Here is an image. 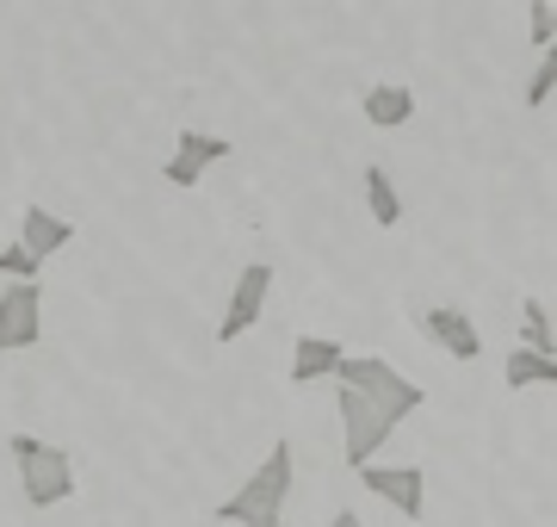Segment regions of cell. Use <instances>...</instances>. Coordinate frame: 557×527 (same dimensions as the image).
<instances>
[{"label": "cell", "instance_id": "obj_4", "mask_svg": "<svg viewBox=\"0 0 557 527\" xmlns=\"http://www.w3.org/2000/svg\"><path fill=\"white\" fill-rule=\"evenodd\" d=\"M267 292H273V261H248L236 273V292H230V310H223V323H218V342H242L260 323Z\"/></svg>", "mask_w": 557, "mask_h": 527}, {"label": "cell", "instance_id": "obj_14", "mask_svg": "<svg viewBox=\"0 0 557 527\" xmlns=\"http://www.w3.org/2000/svg\"><path fill=\"white\" fill-rule=\"evenodd\" d=\"M520 347L557 360V335H552V317H545V298H527V305H520Z\"/></svg>", "mask_w": 557, "mask_h": 527}, {"label": "cell", "instance_id": "obj_17", "mask_svg": "<svg viewBox=\"0 0 557 527\" xmlns=\"http://www.w3.org/2000/svg\"><path fill=\"white\" fill-rule=\"evenodd\" d=\"M38 255H32V248H0V273H7V285H38Z\"/></svg>", "mask_w": 557, "mask_h": 527}, {"label": "cell", "instance_id": "obj_7", "mask_svg": "<svg viewBox=\"0 0 557 527\" xmlns=\"http://www.w3.org/2000/svg\"><path fill=\"white\" fill-rule=\"evenodd\" d=\"M359 485L372 490V497H384V503L397 508V515H409V522H421V508H428V478H421V466H359Z\"/></svg>", "mask_w": 557, "mask_h": 527}, {"label": "cell", "instance_id": "obj_2", "mask_svg": "<svg viewBox=\"0 0 557 527\" xmlns=\"http://www.w3.org/2000/svg\"><path fill=\"white\" fill-rule=\"evenodd\" d=\"M7 453H13V471H20V490L32 508H57L75 497V459L62 446L38 441V434H13Z\"/></svg>", "mask_w": 557, "mask_h": 527}, {"label": "cell", "instance_id": "obj_5", "mask_svg": "<svg viewBox=\"0 0 557 527\" xmlns=\"http://www.w3.org/2000/svg\"><path fill=\"white\" fill-rule=\"evenodd\" d=\"M44 335V292L38 285H7L0 292V354L38 347Z\"/></svg>", "mask_w": 557, "mask_h": 527}, {"label": "cell", "instance_id": "obj_10", "mask_svg": "<svg viewBox=\"0 0 557 527\" xmlns=\"http://www.w3.org/2000/svg\"><path fill=\"white\" fill-rule=\"evenodd\" d=\"M69 243H75V223L57 218V211H44V205H25V218H20V248H32L38 261H50V255H62Z\"/></svg>", "mask_w": 557, "mask_h": 527}, {"label": "cell", "instance_id": "obj_3", "mask_svg": "<svg viewBox=\"0 0 557 527\" xmlns=\"http://www.w3.org/2000/svg\"><path fill=\"white\" fill-rule=\"evenodd\" d=\"M335 409H341V459L354 471L372 466V453L397 434V416H391L379 397H366V391H354V385H335Z\"/></svg>", "mask_w": 557, "mask_h": 527}, {"label": "cell", "instance_id": "obj_16", "mask_svg": "<svg viewBox=\"0 0 557 527\" xmlns=\"http://www.w3.org/2000/svg\"><path fill=\"white\" fill-rule=\"evenodd\" d=\"M527 38H533L539 57L557 44V7H552V0H533V7H527Z\"/></svg>", "mask_w": 557, "mask_h": 527}, {"label": "cell", "instance_id": "obj_18", "mask_svg": "<svg viewBox=\"0 0 557 527\" xmlns=\"http://www.w3.org/2000/svg\"><path fill=\"white\" fill-rule=\"evenodd\" d=\"M329 527H366V522H359L354 508H341V515H335V522H329Z\"/></svg>", "mask_w": 557, "mask_h": 527}, {"label": "cell", "instance_id": "obj_6", "mask_svg": "<svg viewBox=\"0 0 557 527\" xmlns=\"http://www.w3.org/2000/svg\"><path fill=\"white\" fill-rule=\"evenodd\" d=\"M230 149H236L230 137H211V131H180L174 156H168V168H161V174H168V186H199L205 174L230 156Z\"/></svg>", "mask_w": 557, "mask_h": 527}, {"label": "cell", "instance_id": "obj_1", "mask_svg": "<svg viewBox=\"0 0 557 527\" xmlns=\"http://www.w3.org/2000/svg\"><path fill=\"white\" fill-rule=\"evenodd\" d=\"M292 478H298V466H292V441H278L273 453L242 478L236 497H223L218 503V522H230V527H285Z\"/></svg>", "mask_w": 557, "mask_h": 527}, {"label": "cell", "instance_id": "obj_12", "mask_svg": "<svg viewBox=\"0 0 557 527\" xmlns=\"http://www.w3.org/2000/svg\"><path fill=\"white\" fill-rule=\"evenodd\" d=\"M359 193H366V211H372L379 230H397L403 223V193H397V181H391V168L366 162L359 168Z\"/></svg>", "mask_w": 557, "mask_h": 527}, {"label": "cell", "instance_id": "obj_15", "mask_svg": "<svg viewBox=\"0 0 557 527\" xmlns=\"http://www.w3.org/2000/svg\"><path fill=\"white\" fill-rule=\"evenodd\" d=\"M552 94H557V44L545 50V57H539L533 75H527V112H539V106L552 100Z\"/></svg>", "mask_w": 557, "mask_h": 527}, {"label": "cell", "instance_id": "obj_13", "mask_svg": "<svg viewBox=\"0 0 557 527\" xmlns=\"http://www.w3.org/2000/svg\"><path fill=\"white\" fill-rule=\"evenodd\" d=\"M502 385L508 391L557 385V360L552 354H533V347H508V360H502Z\"/></svg>", "mask_w": 557, "mask_h": 527}, {"label": "cell", "instance_id": "obj_8", "mask_svg": "<svg viewBox=\"0 0 557 527\" xmlns=\"http://www.w3.org/2000/svg\"><path fill=\"white\" fill-rule=\"evenodd\" d=\"M416 323H421V335H428L434 347H446L453 360H478V354H483V335H478V323H471L465 310H453V305H434V310H421Z\"/></svg>", "mask_w": 557, "mask_h": 527}, {"label": "cell", "instance_id": "obj_9", "mask_svg": "<svg viewBox=\"0 0 557 527\" xmlns=\"http://www.w3.org/2000/svg\"><path fill=\"white\" fill-rule=\"evenodd\" d=\"M347 347L335 335H298L292 342V385H317V379H335Z\"/></svg>", "mask_w": 557, "mask_h": 527}, {"label": "cell", "instance_id": "obj_11", "mask_svg": "<svg viewBox=\"0 0 557 527\" xmlns=\"http://www.w3.org/2000/svg\"><path fill=\"white\" fill-rule=\"evenodd\" d=\"M359 112H366V124H372V131H397V124L416 119V94H409L403 82H379V87H366Z\"/></svg>", "mask_w": 557, "mask_h": 527}]
</instances>
